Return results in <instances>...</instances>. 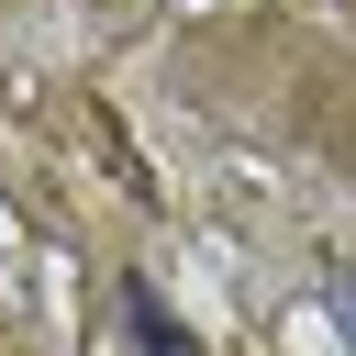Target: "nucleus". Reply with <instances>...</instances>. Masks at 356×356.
Wrapping results in <instances>:
<instances>
[{"label": "nucleus", "mask_w": 356, "mask_h": 356, "mask_svg": "<svg viewBox=\"0 0 356 356\" xmlns=\"http://www.w3.org/2000/svg\"><path fill=\"white\" fill-rule=\"evenodd\" d=\"M323 300H334V323H345V345H356V278H345V267L323 278Z\"/></svg>", "instance_id": "nucleus-2"}, {"label": "nucleus", "mask_w": 356, "mask_h": 356, "mask_svg": "<svg viewBox=\"0 0 356 356\" xmlns=\"http://www.w3.org/2000/svg\"><path fill=\"white\" fill-rule=\"evenodd\" d=\"M122 323H134V345H145V356H200V345H189V334H178L167 312H156V289H145V278L122 289Z\"/></svg>", "instance_id": "nucleus-1"}]
</instances>
